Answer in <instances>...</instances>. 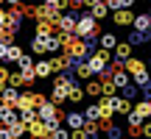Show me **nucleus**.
<instances>
[{
    "label": "nucleus",
    "mask_w": 151,
    "mask_h": 139,
    "mask_svg": "<svg viewBox=\"0 0 151 139\" xmlns=\"http://www.w3.org/2000/svg\"><path fill=\"white\" fill-rule=\"evenodd\" d=\"M101 125H104V136H106V139H123L120 125H115L112 120H109V123H101Z\"/></svg>",
    "instance_id": "nucleus-10"
},
{
    "label": "nucleus",
    "mask_w": 151,
    "mask_h": 139,
    "mask_svg": "<svg viewBox=\"0 0 151 139\" xmlns=\"http://www.w3.org/2000/svg\"><path fill=\"white\" fill-rule=\"evenodd\" d=\"M123 70H126V72L132 75V78H137V75L148 72V70H146V64H143L140 59H126V61H123Z\"/></svg>",
    "instance_id": "nucleus-5"
},
{
    "label": "nucleus",
    "mask_w": 151,
    "mask_h": 139,
    "mask_svg": "<svg viewBox=\"0 0 151 139\" xmlns=\"http://www.w3.org/2000/svg\"><path fill=\"white\" fill-rule=\"evenodd\" d=\"M0 139H14V134H11V128H6V125H0Z\"/></svg>",
    "instance_id": "nucleus-32"
},
{
    "label": "nucleus",
    "mask_w": 151,
    "mask_h": 139,
    "mask_svg": "<svg viewBox=\"0 0 151 139\" xmlns=\"http://www.w3.org/2000/svg\"><path fill=\"white\" fill-rule=\"evenodd\" d=\"M34 64H37V61H34V56H31V53H22V59L17 61V67H20V70H31Z\"/></svg>",
    "instance_id": "nucleus-26"
},
{
    "label": "nucleus",
    "mask_w": 151,
    "mask_h": 139,
    "mask_svg": "<svg viewBox=\"0 0 151 139\" xmlns=\"http://www.w3.org/2000/svg\"><path fill=\"white\" fill-rule=\"evenodd\" d=\"M112 53H115L118 61H126V59H132V45L129 42H118V48H115Z\"/></svg>",
    "instance_id": "nucleus-12"
},
{
    "label": "nucleus",
    "mask_w": 151,
    "mask_h": 139,
    "mask_svg": "<svg viewBox=\"0 0 151 139\" xmlns=\"http://www.w3.org/2000/svg\"><path fill=\"white\" fill-rule=\"evenodd\" d=\"M50 139H70V128H62V125H59V128L50 134Z\"/></svg>",
    "instance_id": "nucleus-28"
},
{
    "label": "nucleus",
    "mask_w": 151,
    "mask_h": 139,
    "mask_svg": "<svg viewBox=\"0 0 151 139\" xmlns=\"http://www.w3.org/2000/svg\"><path fill=\"white\" fill-rule=\"evenodd\" d=\"M106 6H109V11H120V9H123L120 0H106Z\"/></svg>",
    "instance_id": "nucleus-31"
},
{
    "label": "nucleus",
    "mask_w": 151,
    "mask_h": 139,
    "mask_svg": "<svg viewBox=\"0 0 151 139\" xmlns=\"http://www.w3.org/2000/svg\"><path fill=\"white\" fill-rule=\"evenodd\" d=\"M84 123H87L84 111H67V114H65V125H67L70 131H78V128H84Z\"/></svg>",
    "instance_id": "nucleus-3"
},
{
    "label": "nucleus",
    "mask_w": 151,
    "mask_h": 139,
    "mask_svg": "<svg viewBox=\"0 0 151 139\" xmlns=\"http://www.w3.org/2000/svg\"><path fill=\"white\" fill-rule=\"evenodd\" d=\"M14 123H20V111L17 109H0V125L11 128Z\"/></svg>",
    "instance_id": "nucleus-6"
},
{
    "label": "nucleus",
    "mask_w": 151,
    "mask_h": 139,
    "mask_svg": "<svg viewBox=\"0 0 151 139\" xmlns=\"http://www.w3.org/2000/svg\"><path fill=\"white\" fill-rule=\"evenodd\" d=\"M6 3H9V6H20L22 0H6Z\"/></svg>",
    "instance_id": "nucleus-37"
},
{
    "label": "nucleus",
    "mask_w": 151,
    "mask_h": 139,
    "mask_svg": "<svg viewBox=\"0 0 151 139\" xmlns=\"http://www.w3.org/2000/svg\"><path fill=\"white\" fill-rule=\"evenodd\" d=\"M112 100H115V114H123V117L132 114V109H134L132 100H126V97H112Z\"/></svg>",
    "instance_id": "nucleus-8"
},
{
    "label": "nucleus",
    "mask_w": 151,
    "mask_h": 139,
    "mask_svg": "<svg viewBox=\"0 0 151 139\" xmlns=\"http://www.w3.org/2000/svg\"><path fill=\"white\" fill-rule=\"evenodd\" d=\"M20 59H22V48H20V45H9L6 61H20Z\"/></svg>",
    "instance_id": "nucleus-23"
},
{
    "label": "nucleus",
    "mask_w": 151,
    "mask_h": 139,
    "mask_svg": "<svg viewBox=\"0 0 151 139\" xmlns=\"http://www.w3.org/2000/svg\"><path fill=\"white\" fill-rule=\"evenodd\" d=\"M90 14L95 17V20H106V17H109V6L106 3H92L90 6Z\"/></svg>",
    "instance_id": "nucleus-14"
},
{
    "label": "nucleus",
    "mask_w": 151,
    "mask_h": 139,
    "mask_svg": "<svg viewBox=\"0 0 151 139\" xmlns=\"http://www.w3.org/2000/svg\"><path fill=\"white\" fill-rule=\"evenodd\" d=\"M137 89H140L137 84H129V86H123V89H120L123 95H120V97H126V100H132V103H134V97H137Z\"/></svg>",
    "instance_id": "nucleus-24"
},
{
    "label": "nucleus",
    "mask_w": 151,
    "mask_h": 139,
    "mask_svg": "<svg viewBox=\"0 0 151 139\" xmlns=\"http://www.w3.org/2000/svg\"><path fill=\"white\" fill-rule=\"evenodd\" d=\"M56 9H59V11H67V9H70V0H56Z\"/></svg>",
    "instance_id": "nucleus-33"
},
{
    "label": "nucleus",
    "mask_w": 151,
    "mask_h": 139,
    "mask_svg": "<svg viewBox=\"0 0 151 139\" xmlns=\"http://www.w3.org/2000/svg\"><path fill=\"white\" fill-rule=\"evenodd\" d=\"M6 53H9V45L0 42V61H6Z\"/></svg>",
    "instance_id": "nucleus-34"
},
{
    "label": "nucleus",
    "mask_w": 151,
    "mask_h": 139,
    "mask_svg": "<svg viewBox=\"0 0 151 139\" xmlns=\"http://www.w3.org/2000/svg\"><path fill=\"white\" fill-rule=\"evenodd\" d=\"M70 139H90V136H87L84 128H78V131H70Z\"/></svg>",
    "instance_id": "nucleus-30"
},
{
    "label": "nucleus",
    "mask_w": 151,
    "mask_h": 139,
    "mask_svg": "<svg viewBox=\"0 0 151 139\" xmlns=\"http://www.w3.org/2000/svg\"><path fill=\"white\" fill-rule=\"evenodd\" d=\"M76 36H78V39H98V36H101L98 20L92 14H81L78 22H76Z\"/></svg>",
    "instance_id": "nucleus-1"
},
{
    "label": "nucleus",
    "mask_w": 151,
    "mask_h": 139,
    "mask_svg": "<svg viewBox=\"0 0 151 139\" xmlns=\"http://www.w3.org/2000/svg\"><path fill=\"white\" fill-rule=\"evenodd\" d=\"M39 120V114H37V109H22L20 111V123H25V125H31V123H37Z\"/></svg>",
    "instance_id": "nucleus-21"
},
{
    "label": "nucleus",
    "mask_w": 151,
    "mask_h": 139,
    "mask_svg": "<svg viewBox=\"0 0 151 139\" xmlns=\"http://www.w3.org/2000/svg\"><path fill=\"white\" fill-rule=\"evenodd\" d=\"M84 95H87L84 86L73 84V86H70V92H67V100H70V103H81V100H84Z\"/></svg>",
    "instance_id": "nucleus-20"
},
{
    "label": "nucleus",
    "mask_w": 151,
    "mask_h": 139,
    "mask_svg": "<svg viewBox=\"0 0 151 139\" xmlns=\"http://www.w3.org/2000/svg\"><path fill=\"white\" fill-rule=\"evenodd\" d=\"M9 86H14V89H22V86H25V78H22V72H11V75H9Z\"/></svg>",
    "instance_id": "nucleus-25"
},
{
    "label": "nucleus",
    "mask_w": 151,
    "mask_h": 139,
    "mask_svg": "<svg viewBox=\"0 0 151 139\" xmlns=\"http://www.w3.org/2000/svg\"><path fill=\"white\" fill-rule=\"evenodd\" d=\"M92 3H106V0H90V6H92Z\"/></svg>",
    "instance_id": "nucleus-38"
},
{
    "label": "nucleus",
    "mask_w": 151,
    "mask_h": 139,
    "mask_svg": "<svg viewBox=\"0 0 151 139\" xmlns=\"http://www.w3.org/2000/svg\"><path fill=\"white\" fill-rule=\"evenodd\" d=\"M31 53H34V56H48V48H45V36H34V39H31Z\"/></svg>",
    "instance_id": "nucleus-16"
},
{
    "label": "nucleus",
    "mask_w": 151,
    "mask_h": 139,
    "mask_svg": "<svg viewBox=\"0 0 151 139\" xmlns=\"http://www.w3.org/2000/svg\"><path fill=\"white\" fill-rule=\"evenodd\" d=\"M98 109H101V120H98V123H109V120L115 117V100L112 97L101 95L98 97Z\"/></svg>",
    "instance_id": "nucleus-2"
},
{
    "label": "nucleus",
    "mask_w": 151,
    "mask_h": 139,
    "mask_svg": "<svg viewBox=\"0 0 151 139\" xmlns=\"http://www.w3.org/2000/svg\"><path fill=\"white\" fill-rule=\"evenodd\" d=\"M34 72H37V78H50V75H53V67H50V59H39L37 64H34Z\"/></svg>",
    "instance_id": "nucleus-7"
},
{
    "label": "nucleus",
    "mask_w": 151,
    "mask_h": 139,
    "mask_svg": "<svg viewBox=\"0 0 151 139\" xmlns=\"http://www.w3.org/2000/svg\"><path fill=\"white\" fill-rule=\"evenodd\" d=\"M148 33H151V28H148Z\"/></svg>",
    "instance_id": "nucleus-41"
},
{
    "label": "nucleus",
    "mask_w": 151,
    "mask_h": 139,
    "mask_svg": "<svg viewBox=\"0 0 151 139\" xmlns=\"http://www.w3.org/2000/svg\"><path fill=\"white\" fill-rule=\"evenodd\" d=\"M37 3H45V6H53L56 0H37Z\"/></svg>",
    "instance_id": "nucleus-36"
},
{
    "label": "nucleus",
    "mask_w": 151,
    "mask_h": 139,
    "mask_svg": "<svg viewBox=\"0 0 151 139\" xmlns=\"http://www.w3.org/2000/svg\"><path fill=\"white\" fill-rule=\"evenodd\" d=\"M148 67H151V59H148Z\"/></svg>",
    "instance_id": "nucleus-40"
},
{
    "label": "nucleus",
    "mask_w": 151,
    "mask_h": 139,
    "mask_svg": "<svg viewBox=\"0 0 151 139\" xmlns=\"http://www.w3.org/2000/svg\"><path fill=\"white\" fill-rule=\"evenodd\" d=\"M73 72H76V78H78V81H90L92 78V70H90L87 61H76V64H73Z\"/></svg>",
    "instance_id": "nucleus-9"
},
{
    "label": "nucleus",
    "mask_w": 151,
    "mask_h": 139,
    "mask_svg": "<svg viewBox=\"0 0 151 139\" xmlns=\"http://www.w3.org/2000/svg\"><path fill=\"white\" fill-rule=\"evenodd\" d=\"M3 3H6V0H0V9H3Z\"/></svg>",
    "instance_id": "nucleus-39"
},
{
    "label": "nucleus",
    "mask_w": 151,
    "mask_h": 139,
    "mask_svg": "<svg viewBox=\"0 0 151 139\" xmlns=\"http://www.w3.org/2000/svg\"><path fill=\"white\" fill-rule=\"evenodd\" d=\"M134 114H137L140 120H148V117H151V100H137Z\"/></svg>",
    "instance_id": "nucleus-18"
},
{
    "label": "nucleus",
    "mask_w": 151,
    "mask_h": 139,
    "mask_svg": "<svg viewBox=\"0 0 151 139\" xmlns=\"http://www.w3.org/2000/svg\"><path fill=\"white\" fill-rule=\"evenodd\" d=\"M84 92H87V95H90V97H101V95H104V86H101V81L90 78V81H87V84H84Z\"/></svg>",
    "instance_id": "nucleus-11"
},
{
    "label": "nucleus",
    "mask_w": 151,
    "mask_h": 139,
    "mask_svg": "<svg viewBox=\"0 0 151 139\" xmlns=\"http://www.w3.org/2000/svg\"><path fill=\"white\" fill-rule=\"evenodd\" d=\"M129 78H132V75L126 72V70H120V72H112V84L118 86V89H123V86H129V84H132Z\"/></svg>",
    "instance_id": "nucleus-19"
},
{
    "label": "nucleus",
    "mask_w": 151,
    "mask_h": 139,
    "mask_svg": "<svg viewBox=\"0 0 151 139\" xmlns=\"http://www.w3.org/2000/svg\"><path fill=\"white\" fill-rule=\"evenodd\" d=\"M143 95H146V100H151V84H148V86H143Z\"/></svg>",
    "instance_id": "nucleus-35"
},
{
    "label": "nucleus",
    "mask_w": 151,
    "mask_h": 139,
    "mask_svg": "<svg viewBox=\"0 0 151 139\" xmlns=\"http://www.w3.org/2000/svg\"><path fill=\"white\" fill-rule=\"evenodd\" d=\"M9 75H11L9 70H6V67H0V92H3L6 86H9Z\"/></svg>",
    "instance_id": "nucleus-29"
},
{
    "label": "nucleus",
    "mask_w": 151,
    "mask_h": 139,
    "mask_svg": "<svg viewBox=\"0 0 151 139\" xmlns=\"http://www.w3.org/2000/svg\"><path fill=\"white\" fill-rule=\"evenodd\" d=\"M112 20H115V25H134V11L132 9H120V11H112Z\"/></svg>",
    "instance_id": "nucleus-4"
},
{
    "label": "nucleus",
    "mask_w": 151,
    "mask_h": 139,
    "mask_svg": "<svg viewBox=\"0 0 151 139\" xmlns=\"http://www.w3.org/2000/svg\"><path fill=\"white\" fill-rule=\"evenodd\" d=\"M148 39H151V33H146V31H132V33H129V39H126V42H129L132 48H134V45H146Z\"/></svg>",
    "instance_id": "nucleus-15"
},
{
    "label": "nucleus",
    "mask_w": 151,
    "mask_h": 139,
    "mask_svg": "<svg viewBox=\"0 0 151 139\" xmlns=\"http://www.w3.org/2000/svg\"><path fill=\"white\" fill-rule=\"evenodd\" d=\"M151 28V14H134V31H146Z\"/></svg>",
    "instance_id": "nucleus-17"
},
{
    "label": "nucleus",
    "mask_w": 151,
    "mask_h": 139,
    "mask_svg": "<svg viewBox=\"0 0 151 139\" xmlns=\"http://www.w3.org/2000/svg\"><path fill=\"white\" fill-rule=\"evenodd\" d=\"M126 131H129V136H132V139H140V136H143V123H137V125H129Z\"/></svg>",
    "instance_id": "nucleus-27"
},
{
    "label": "nucleus",
    "mask_w": 151,
    "mask_h": 139,
    "mask_svg": "<svg viewBox=\"0 0 151 139\" xmlns=\"http://www.w3.org/2000/svg\"><path fill=\"white\" fill-rule=\"evenodd\" d=\"M84 117L90 120V123H98V120H101V109H98V103H92V106L84 109Z\"/></svg>",
    "instance_id": "nucleus-22"
},
{
    "label": "nucleus",
    "mask_w": 151,
    "mask_h": 139,
    "mask_svg": "<svg viewBox=\"0 0 151 139\" xmlns=\"http://www.w3.org/2000/svg\"><path fill=\"white\" fill-rule=\"evenodd\" d=\"M98 45H101L104 50H115L118 48V36H115V33H101V36H98Z\"/></svg>",
    "instance_id": "nucleus-13"
}]
</instances>
